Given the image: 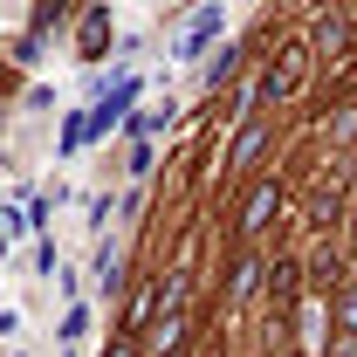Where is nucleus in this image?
<instances>
[{
    "mask_svg": "<svg viewBox=\"0 0 357 357\" xmlns=\"http://www.w3.org/2000/svg\"><path fill=\"white\" fill-rule=\"evenodd\" d=\"M110 357H137V344H131V337H124V344H117V351H110Z\"/></svg>",
    "mask_w": 357,
    "mask_h": 357,
    "instance_id": "obj_10",
    "label": "nucleus"
},
{
    "mask_svg": "<svg viewBox=\"0 0 357 357\" xmlns=\"http://www.w3.org/2000/svg\"><path fill=\"white\" fill-rule=\"evenodd\" d=\"M303 69H310V48H289L282 69H268V76H261V96H275V103L296 96V89H303Z\"/></svg>",
    "mask_w": 357,
    "mask_h": 357,
    "instance_id": "obj_1",
    "label": "nucleus"
},
{
    "mask_svg": "<svg viewBox=\"0 0 357 357\" xmlns=\"http://www.w3.org/2000/svg\"><path fill=\"white\" fill-rule=\"evenodd\" d=\"M83 137H89V117H69L62 124V151H83Z\"/></svg>",
    "mask_w": 357,
    "mask_h": 357,
    "instance_id": "obj_9",
    "label": "nucleus"
},
{
    "mask_svg": "<svg viewBox=\"0 0 357 357\" xmlns=\"http://www.w3.org/2000/svg\"><path fill=\"white\" fill-rule=\"evenodd\" d=\"M131 103H137V76H124V83L110 89L96 110H89V137H96V131H110V124H124V110H131Z\"/></svg>",
    "mask_w": 357,
    "mask_h": 357,
    "instance_id": "obj_2",
    "label": "nucleus"
},
{
    "mask_svg": "<svg viewBox=\"0 0 357 357\" xmlns=\"http://www.w3.org/2000/svg\"><path fill=\"white\" fill-rule=\"evenodd\" d=\"M213 35H220V7L192 14V28L178 35V55H185V62H192V55H206V48H213Z\"/></svg>",
    "mask_w": 357,
    "mask_h": 357,
    "instance_id": "obj_3",
    "label": "nucleus"
},
{
    "mask_svg": "<svg viewBox=\"0 0 357 357\" xmlns=\"http://www.w3.org/2000/svg\"><path fill=\"white\" fill-rule=\"evenodd\" d=\"M234 69H241V48H220V55L206 62V89H220L227 76H234Z\"/></svg>",
    "mask_w": 357,
    "mask_h": 357,
    "instance_id": "obj_7",
    "label": "nucleus"
},
{
    "mask_svg": "<svg viewBox=\"0 0 357 357\" xmlns=\"http://www.w3.org/2000/svg\"><path fill=\"white\" fill-rule=\"evenodd\" d=\"M255 151H261V124H248V131L234 137V151H227V165H248Z\"/></svg>",
    "mask_w": 357,
    "mask_h": 357,
    "instance_id": "obj_8",
    "label": "nucleus"
},
{
    "mask_svg": "<svg viewBox=\"0 0 357 357\" xmlns=\"http://www.w3.org/2000/svg\"><path fill=\"white\" fill-rule=\"evenodd\" d=\"M344 48H351V21H337V14H330V21L316 28V55H330V62H344Z\"/></svg>",
    "mask_w": 357,
    "mask_h": 357,
    "instance_id": "obj_5",
    "label": "nucleus"
},
{
    "mask_svg": "<svg viewBox=\"0 0 357 357\" xmlns=\"http://www.w3.org/2000/svg\"><path fill=\"white\" fill-rule=\"evenodd\" d=\"M275 199H282V192H275V185H255V199H248V206H241V234H255V227H261L268 213H275Z\"/></svg>",
    "mask_w": 357,
    "mask_h": 357,
    "instance_id": "obj_6",
    "label": "nucleus"
},
{
    "mask_svg": "<svg viewBox=\"0 0 357 357\" xmlns=\"http://www.w3.org/2000/svg\"><path fill=\"white\" fill-rule=\"evenodd\" d=\"M103 42H110V14H103V7H89V14H83V35H76L83 62H96V55H103Z\"/></svg>",
    "mask_w": 357,
    "mask_h": 357,
    "instance_id": "obj_4",
    "label": "nucleus"
}]
</instances>
